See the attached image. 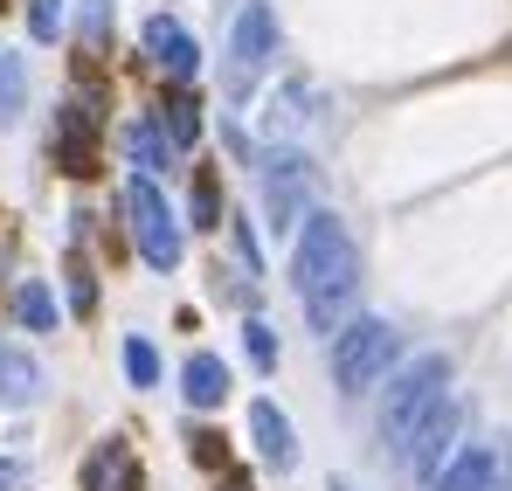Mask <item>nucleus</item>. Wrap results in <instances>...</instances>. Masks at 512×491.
I'll use <instances>...</instances> for the list:
<instances>
[{
  "mask_svg": "<svg viewBox=\"0 0 512 491\" xmlns=\"http://www.w3.org/2000/svg\"><path fill=\"white\" fill-rule=\"evenodd\" d=\"M291 236H298V249H291V291H298L312 332L333 339L353 319V305H360V249H353V236H346V222L333 208H305Z\"/></svg>",
  "mask_w": 512,
  "mask_h": 491,
  "instance_id": "f257e3e1",
  "label": "nucleus"
},
{
  "mask_svg": "<svg viewBox=\"0 0 512 491\" xmlns=\"http://www.w3.org/2000/svg\"><path fill=\"white\" fill-rule=\"evenodd\" d=\"M326 346H333V381H340V395H367V388L402 360V332L388 326V319H346Z\"/></svg>",
  "mask_w": 512,
  "mask_h": 491,
  "instance_id": "f03ea898",
  "label": "nucleus"
},
{
  "mask_svg": "<svg viewBox=\"0 0 512 491\" xmlns=\"http://www.w3.org/2000/svg\"><path fill=\"white\" fill-rule=\"evenodd\" d=\"M443 388H450V353H416V360L388 381V395H381V422H374V429H381V443H388V450H402V436L416 429V415H423Z\"/></svg>",
  "mask_w": 512,
  "mask_h": 491,
  "instance_id": "7ed1b4c3",
  "label": "nucleus"
},
{
  "mask_svg": "<svg viewBox=\"0 0 512 491\" xmlns=\"http://www.w3.org/2000/svg\"><path fill=\"white\" fill-rule=\"evenodd\" d=\"M270 63H277V14H270V0H243L236 35H229V70H222L229 104H250L256 77H263Z\"/></svg>",
  "mask_w": 512,
  "mask_h": 491,
  "instance_id": "20e7f679",
  "label": "nucleus"
},
{
  "mask_svg": "<svg viewBox=\"0 0 512 491\" xmlns=\"http://www.w3.org/2000/svg\"><path fill=\"white\" fill-rule=\"evenodd\" d=\"M125 215H132V243L146 256V270H180V215L167 208V194L153 187V173L125 180Z\"/></svg>",
  "mask_w": 512,
  "mask_h": 491,
  "instance_id": "39448f33",
  "label": "nucleus"
},
{
  "mask_svg": "<svg viewBox=\"0 0 512 491\" xmlns=\"http://www.w3.org/2000/svg\"><path fill=\"white\" fill-rule=\"evenodd\" d=\"M312 173L319 166L305 160L298 146H270V160H263V229L270 236H291L298 229V215L312 201Z\"/></svg>",
  "mask_w": 512,
  "mask_h": 491,
  "instance_id": "423d86ee",
  "label": "nucleus"
},
{
  "mask_svg": "<svg viewBox=\"0 0 512 491\" xmlns=\"http://www.w3.org/2000/svg\"><path fill=\"white\" fill-rule=\"evenodd\" d=\"M457 429H464V402H450V395H436L423 415H416V429L402 436V471L429 485L443 464H450V450H457Z\"/></svg>",
  "mask_w": 512,
  "mask_h": 491,
  "instance_id": "0eeeda50",
  "label": "nucleus"
},
{
  "mask_svg": "<svg viewBox=\"0 0 512 491\" xmlns=\"http://www.w3.org/2000/svg\"><path fill=\"white\" fill-rule=\"evenodd\" d=\"M49 146H56L63 173H77V180L97 173V111H90L84 97H70V104L56 111V139H49Z\"/></svg>",
  "mask_w": 512,
  "mask_h": 491,
  "instance_id": "6e6552de",
  "label": "nucleus"
},
{
  "mask_svg": "<svg viewBox=\"0 0 512 491\" xmlns=\"http://www.w3.org/2000/svg\"><path fill=\"white\" fill-rule=\"evenodd\" d=\"M250 436H256V457H263L277 478L298 471V429H291V415L277 409V402H250Z\"/></svg>",
  "mask_w": 512,
  "mask_h": 491,
  "instance_id": "1a4fd4ad",
  "label": "nucleus"
},
{
  "mask_svg": "<svg viewBox=\"0 0 512 491\" xmlns=\"http://www.w3.org/2000/svg\"><path fill=\"white\" fill-rule=\"evenodd\" d=\"M146 56H153L173 83H187L194 70H201V42H194L173 14H146Z\"/></svg>",
  "mask_w": 512,
  "mask_h": 491,
  "instance_id": "9d476101",
  "label": "nucleus"
},
{
  "mask_svg": "<svg viewBox=\"0 0 512 491\" xmlns=\"http://www.w3.org/2000/svg\"><path fill=\"white\" fill-rule=\"evenodd\" d=\"M229 360L222 353H187V367H180V395H187V409H222L229 402Z\"/></svg>",
  "mask_w": 512,
  "mask_h": 491,
  "instance_id": "9b49d317",
  "label": "nucleus"
},
{
  "mask_svg": "<svg viewBox=\"0 0 512 491\" xmlns=\"http://www.w3.org/2000/svg\"><path fill=\"white\" fill-rule=\"evenodd\" d=\"M42 402V367L21 346H0V409H35Z\"/></svg>",
  "mask_w": 512,
  "mask_h": 491,
  "instance_id": "f8f14e48",
  "label": "nucleus"
},
{
  "mask_svg": "<svg viewBox=\"0 0 512 491\" xmlns=\"http://www.w3.org/2000/svg\"><path fill=\"white\" fill-rule=\"evenodd\" d=\"M84 491H139V464H132V450L118 436L84 464Z\"/></svg>",
  "mask_w": 512,
  "mask_h": 491,
  "instance_id": "ddd939ff",
  "label": "nucleus"
},
{
  "mask_svg": "<svg viewBox=\"0 0 512 491\" xmlns=\"http://www.w3.org/2000/svg\"><path fill=\"white\" fill-rule=\"evenodd\" d=\"M485 478H492V450H450V464L429 478V491H485Z\"/></svg>",
  "mask_w": 512,
  "mask_h": 491,
  "instance_id": "4468645a",
  "label": "nucleus"
},
{
  "mask_svg": "<svg viewBox=\"0 0 512 491\" xmlns=\"http://www.w3.org/2000/svg\"><path fill=\"white\" fill-rule=\"evenodd\" d=\"M160 139H167V153H187L194 139H201V111H194V97H173V104H160Z\"/></svg>",
  "mask_w": 512,
  "mask_h": 491,
  "instance_id": "2eb2a0df",
  "label": "nucleus"
},
{
  "mask_svg": "<svg viewBox=\"0 0 512 491\" xmlns=\"http://www.w3.org/2000/svg\"><path fill=\"white\" fill-rule=\"evenodd\" d=\"M21 111H28V63L0 49V132L21 125Z\"/></svg>",
  "mask_w": 512,
  "mask_h": 491,
  "instance_id": "dca6fc26",
  "label": "nucleus"
},
{
  "mask_svg": "<svg viewBox=\"0 0 512 491\" xmlns=\"http://www.w3.org/2000/svg\"><path fill=\"white\" fill-rule=\"evenodd\" d=\"M125 153H132V166L139 173H167V139H160V125L153 118H139V125H125Z\"/></svg>",
  "mask_w": 512,
  "mask_h": 491,
  "instance_id": "f3484780",
  "label": "nucleus"
},
{
  "mask_svg": "<svg viewBox=\"0 0 512 491\" xmlns=\"http://www.w3.org/2000/svg\"><path fill=\"white\" fill-rule=\"evenodd\" d=\"M14 319L28 332H56V319H63V312H56V291H49V284H21V291H14Z\"/></svg>",
  "mask_w": 512,
  "mask_h": 491,
  "instance_id": "a211bd4d",
  "label": "nucleus"
},
{
  "mask_svg": "<svg viewBox=\"0 0 512 491\" xmlns=\"http://www.w3.org/2000/svg\"><path fill=\"white\" fill-rule=\"evenodd\" d=\"M298 118H305V83H291L284 97H270V111H263V132H270V139H291V132H298Z\"/></svg>",
  "mask_w": 512,
  "mask_h": 491,
  "instance_id": "6ab92c4d",
  "label": "nucleus"
},
{
  "mask_svg": "<svg viewBox=\"0 0 512 491\" xmlns=\"http://www.w3.org/2000/svg\"><path fill=\"white\" fill-rule=\"evenodd\" d=\"M125 374H132V388H160V353H153L146 332L125 339Z\"/></svg>",
  "mask_w": 512,
  "mask_h": 491,
  "instance_id": "aec40b11",
  "label": "nucleus"
},
{
  "mask_svg": "<svg viewBox=\"0 0 512 491\" xmlns=\"http://www.w3.org/2000/svg\"><path fill=\"white\" fill-rule=\"evenodd\" d=\"M187 215H194V229H222V187L201 173L194 180V194H187Z\"/></svg>",
  "mask_w": 512,
  "mask_h": 491,
  "instance_id": "412c9836",
  "label": "nucleus"
},
{
  "mask_svg": "<svg viewBox=\"0 0 512 491\" xmlns=\"http://www.w3.org/2000/svg\"><path fill=\"white\" fill-rule=\"evenodd\" d=\"M243 353H250L256 374H277V332L263 326V319H250V326H243Z\"/></svg>",
  "mask_w": 512,
  "mask_h": 491,
  "instance_id": "4be33fe9",
  "label": "nucleus"
},
{
  "mask_svg": "<svg viewBox=\"0 0 512 491\" xmlns=\"http://www.w3.org/2000/svg\"><path fill=\"white\" fill-rule=\"evenodd\" d=\"M63 21H70V7H63V0H28V35H35V42H56V35H63Z\"/></svg>",
  "mask_w": 512,
  "mask_h": 491,
  "instance_id": "5701e85b",
  "label": "nucleus"
},
{
  "mask_svg": "<svg viewBox=\"0 0 512 491\" xmlns=\"http://www.w3.org/2000/svg\"><path fill=\"white\" fill-rule=\"evenodd\" d=\"M111 35V0H84V49H104Z\"/></svg>",
  "mask_w": 512,
  "mask_h": 491,
  "instance_id": "b1692460",
  "label": "nucleus"
},
{
  "mask_svg": "<svg viewBox=\"0 0 512 491\" xmlns=\"http://www.w3.org/2000/svg\"><path fill=\"white\" fill-rule=\"evenodd\" d=\"M229 243H236V256H243V270H250V277H263V249H256V229H250V222H229Z\"/></svg>",
  "mask_w": 512,
  "mask_h": 491,
  "instance_id": "393cba45",
  "label": "nucleus"
},
{
  "mask_svg": "<svg viewBox=\"0 0 512 491\" xmlns=\"http://www.w3.org/2000/svg\"><path fill=\"white\" fill-rule=\"evenodd\" d=\"M485 491H512V436H499V450H492V478Z\"/></svg>",
  "mask_w": 512,
  "mask_h": 491,
  "instance_id": "a878e982",
  "label": "nucleus"
},
{
  "mask_svg": "<svg viewBox=\"0 0 512 491\" xmlns=\"http://www.w3.org/2000/svg\"><path fill=\"white\" fill-rule=\"evenodd\" d=\"M70 305H77V312H90V305H97V277H90L84 263L70 270Z\"/></svg>",
  "mask_w": 512,
  "mask_h": 491,
  "instance_id": "bb28decb",
  "label": "nucleus"
},
{
  "mask_svg": "<svg viewBox=\"0 0 512 491\" xmlns=\"http://www.w3.org/2000/svg\"><path fill=\"white\" fill-rule=\"evenodd\" d=\"M21 485V464H14V457H0V491H14Z\"/></svg>",
  "mask_w": 512,
  "mask_h": 491,
  "instance_id": "cd10ccee",
  "label": "nucleus"
},
{
  "mask_svg": "<svg viewBox=\"0 0 512 491\" xmlns=\"http://www.w3.org/2000/svg\"><path fill=\"white\" fill-rule=\"evenodd\" d=\"M333 491H353V485H346V478H333Z\"/></svg>",
  "mask_w": 512,
  "mask_h": 491,
  "instance_id": "c85d7f7f",
  "label": "nucleus"
}]
</instances>
